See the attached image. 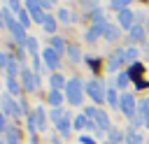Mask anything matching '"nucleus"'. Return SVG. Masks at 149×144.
<instances>
[{
    "label": "nucleus",
    "instance_id": "f257e3e1",
    "mask_svg": "<svg viewBox=\"0 0 149 144\" xmlns=\"http://www.w3.org/2000/svg\"><path fill=\"white\" fill-rule=\"evenodd\" d=\"M65 100L70 102V105H81V100H84V93H86V86L81 84V79H68V86H65Z\"/></svg>",
    "mask_w": 149,
    "mask_h": 144
},
{
    "label": "nucleus",
    "instance_id": "f03ea898",
    "mask_svg": "<svg viewBox=\"0 0 149 144\" xmlns=\"http://www.w3.org/2000/svg\"><path fill=\"white\" fill-rule=\"evenodd\" d=\"M49 116H51L54 125L58 128V132H61L63 137H68V135H70V125H72V121H70V114H68L63 107H54Z\"/></svg>",
    "mask_w": 149,
    "mask_h": 144
},
{
    "label": "nucleus",
    "instance_id": "7ed1b4c3",
    "mask_svg": "<svg viewBox=\"0 0 149 144\" xmlns=\"http://www.w3.org/2000/svg\"><path fill=\"white\" fill-rule=\"evenodd\" d=\"M95 125H98V130L100 132H105V130H109V116L102 111V109H98V107H86V111H84Z\"/></svg>",
    "mask_w": 149,
    "mask_h": 144
},
{
    "label": "nucleus",
    "instance_id": "20e7f679",
    "mask_svg": "<svg viewBox=\"0 0 149 144\" xmlns=\"http://www.w3.org/2000/svg\"><path fill=\"white\" fill-rule=\"evenodd\" d=\"M19 79H21V86H23L26 91H35V88L40 86V74H37L35 70L21 67V72H19Z\"/></svg>",
    "mask_w": 149,
    "mask_h": 144
},
{
    "label": "nucleus",
    "instance_id": "39448f33",
    "mask_svg": "<svg viewBox=\"0 0 149 144\" xmlns=\"http://www.w3.org/2000/svg\"><path fill=\"white\" fill-rule=\"evenodd\" d=\"M0 107H2V111H5V116H19L21 114V105L14 100V95H9V93H2L0 95Z\"/></svg>",
    "mask_w": 149,
    "mask_h": 144
},
{
    "label": "nucleus",
    "instance_id": "423d86ee",
    "mask_svg": "<svg viewBox=\"0 0 149 144\" xmlns=\"http://www.w3.org/2000/svg\"><path fill=\"white\" fill-rule=\"evenodd\" d=\"M23 7L28 9V14H30L33 23H44L47 12H44V7L40 5V0H23Z\"/></svg>",
    "mask_w": 149,
    "mask_h": 144
},
{
    "label": "nucleus",
    "instance_id": "0eeeda50",
    "mask_svg": "<svg viewBox=\"0 0 149 144\" xmlns=\"http://www.w3.org/2000/svg\"><path fill=\"white\" fill-rule=\"evenodd\" d=\"M105 93H107V91L102 88V84H100L98 79H91V81L86 84V95H88L93 102H98V105L105 102Z\"/></svg>",
    "mask_w": 149,
    "mask_h": 144
},
{
    "label": "nucleus",
    "instance_id": "6e6552de",
    "mask_svg": "<svg viewBox=\"0 0 149 144\" xmlns=\"http://www.w3.org/2000/svg\"><path fill=\"white\" fill-rule=\"evenodd\" d=\"M119 109L123 111L126 118H135L137 116V107H135V98L130 93H123L121 95V102H119Z\"/></svg>",
    "mask_w": 149,
    "mask_h": 144
},
{
    "label": "nucleus",
    "instance_id": "1a4fd4ad",
    "mask_svg": "<svg viewBox=\"0 0 149 144\" xmlns=\"http://www.w3.org/2000/svg\"><path fill=\"white\" fill-rule=\"evenodd\" d=\"M123 63H126V49H114V51L107 56V67H109L112 72H116Z\"/></svg>",
    "mask_w": 149,
    "mask_h": 144
},
{
    "label": "nucleus",
    "instance_id": "9d476101",
    "mask_svg": "<svg viewBox=\"0 0 149 144\" xmlns=\"http://www.w3.org/2000/svg\"><path fill=\"white\" fill-rule=\"evenodd\" d=\"M105 28H107V21H95V23H93V26L86 30V37H84V39L93 44L95 39H100V37L105 35Z\"/></svg>",
    "mask_w": 149,
    "mask_h": 144
},
{
    "label": "nucleus",
    "instance_id": "9b49d317",
    "mask_svg": "<svg viewBox=\"0 0 149 144\" xmlns=\"http://www.w3.org/2000/svg\"><path fill=\"white\" fill-rule=\"evenodd\" d=\"M135 19H137V14H135L130 7H128V9H123V12H119V28H123V30H130V28L137 23Z\"/></svg>",
    "mask_w": 149,
    "mask_h": 144
},
{
    "label": "nucleus",
    "instance_id": "f8f14e48",
    "mask_svg": "<svg viewBox=\"0 0 149 144\" xmlns=\"http://www.w3.org/2000/svg\"><path fill=\"white\" fill-rule=\"evenodd\" d=\"M42 58H44V65L49 67V70H58V53L51 49V46H47V49H42V53H40Z\"/></svg>",
    "mask_w": 149,
    "mask_h": 144
},
{
    "label": "nucleus",
    "instance_id": "ddd939ff",
    "mask_svg": "<svg viewBox=\"0 0 149 144\" xmlns=\"http://www.w3.org/2000/svg\"><path fill=\"white\" fill-rule=\"evenodd\" d=\"M142 39H147V28L144 26H140V23H135L130 30H128V42H142Z\"/></svg>",
    "mask_w": 149,
    "mask_h": 144
},
{
    "label": "nucleus",
    "instance_id": "4468645a",
    "mask_svg": "<svg viewBox=\"0 0 149 144\" xmlns=\"http://www.w3.org/2000/svg\"><path fill=\"white\" fill-rule=\"evenodd\" d=\"M49 84H51L54 91H65V86H68V81H65V77H63L61 72H54V74L49 77Z\"/></svg>",
    "mask_w": 149,
    "mask_h": 144
},
{
    "label": "nucleus",
    "instance_id": "2eb2a0df",
    "mask_svg": "<svg viewBox=\"0 0 149 144\" xmlns=\"http://www.w3.org/2000/svg\"><path fill=\"white\" fill-rule=\"evenodd\" d=\"M49 46H51V49H54L58 56H61L63 51H68V46H65V42H63V37H61V35H51V39H49Z\"/></svg>",
    "mask_w": 149,
    "mask_h": 144
},
{
    "label": "nucleus",
    "instance_id": "dca6fc26",
    "mask_svg": "<svg viewBox=\"0 0 149 144\" xmlns=\"http://www.w3.org/2000/svg\"><path fill=\"white\" fill-rule=\"evenodd\" d=\"M105 100H107V105H109V107H119L121 95L116 93V88H114V86H109V88H107V93H105Z\"/></svg>",
    "mask_w": 149,
    "mask_h": 144
},
{
    "label": "nucleus",
    "instance_id": "f3484780",
    "mask_svg": "<svg viewBox=\"0 0 149 144\" xmlns=\"http://www.w3.org/2000/svg\"><path fill=\"white\" fill-rule=\"evenodd\" d=\"M72 125H74V130H88L91 118H88L86 114H77V116H74V121H72Z\"/></svg>",
    "mask_w": 149,
    "mask_h": 144
},
{
    "label": "nucleus",
    "instance_id": "a211bd4d",
    "mask_svg": "<svg viewBox=\"0 0 149 144\" xmlns=\"http://www.w3.org/2000/svg\"><path fill=\"white\" fill-rule=\"evenodd\" d=\"M63 98H65V93L63 91H49V95H47V100H49V105L51 107H61V102H63Z\"/></svg>",
    "mask_w": 149,
    "mask_h": 144
},
{
    "label": "nucleus",
    "instance_id": "6ab92c4d",
    "mask_svg": "<svg viewBox=\"0 0 149 144\" xmlns=\"http://www.w3.org/2000/svg\"><path fill=\"white\" fill-rule=\"evenodd\" d=\"M33 118H35L37 130H44V128H47V116H44V109H42V107H37V109L33 111Z\"/></svg>",
    "mask_w": 149,
    "mask_h": 144
},
{
    "label": "nucleus",
    "instance_id": "aec40b11",
    "mask_svg": "<svg viewBox=\"0 0 149 144\" xmlns=\"http://www.w3.org/2000/svg\"><path fill=\"white\" fill-rule=\"evenodd\" d=\"M5 142L7 144H19V130L14 128V125H7V130H5Z\"/></svg>",
    "mask_w": 149,
    "mask_h": 144
},
{
    "label": "nucleus",
    "instance_id": "412c9836",
    "mask_svg": "<svg viewBox=\"0 0 149 144\" xmlns=\"http://www.w3.org/2000/svg\"><path fill=\"white\" fill-rule=\"evenodd\" d=\"M107 42H116L119 39V26H112V23H107V28H105V35H102Z\"/></svg>",
    "mask_w": 149,
    "mask_h": 144
},
{
    "label": "nucleus",
    "instance_id": "4be33fe9",
    "mask_svg": "<svg viewBox=\"0 0 149 144\" xmlns=\"http://www.w3.org/2000/svg\"><path fill=\"white\" fill-rule=\"evenodd\" d=\"M5 70H7V77H14V79H16V77H19V72H21V67H19L16 58H12V56H9V60H7V67H5Z\"/></svg>",
    "mask_w": 149,
    "mask_h": 144
},
{
    "label": "nucleus",
    "instance_id": "5701e85b",
    "mask_svg": "<svg viewBox=\"0 0 149 144\" xmlns=\"http://www.w3.org/2000/svg\"><path fill=\"white\" fill-rule=\"evenodd\" d=\"M42 28H44L47 33H51V35H56V16H51V14H47V16H44V23H42Z\"/></svg>",
    "mask_w": 149,
    "mask_h": 144
},
{
    "label": "nucleus",
    "instance_id": "b1692460",
    "mask_svg": "<svg viewBox=\"0 0 149 144\" xmlns=\"http://www.w3.org/2000/svg\"><path fill=\"white\" fill-rule=\"evenodd\" d=\"M68 56H70L72 63H79V60H81V49H79L77 44H68Z\"/></svg>",
    "mask_w": 149,
    "mask_h": 144
},
{
    "label": "nucleus",
    "instance_id": "393cba45",
    "mask_svg": "<svg viewBox=\"0 0 149 144\" xmlns=\"http://www.w3.org/2000/svg\"><path fill=\"white\" fill-rule=\"evenodd\" d=\"M123 144H144V139H142V135L137 132V130H128V135H126V142Z\"/></svg>",
    "mask_w": 149,
    "mask_h": 144
},
{
    "label": "nucleus",
    "instance_id": "a878e982",
    "mask_svg": "<svg viewBox=\"0 0 149 144\" xmlns=\"http://www.w3.org/2000/svg\"><path fill=\"white\" fill-rule=\"evenodd\" d=\"M16 19H19V23H21V26H23L26 30H28V26L33 23V19H30V14H28V9H26V7H23V9L19 12V14H16Z\"/></svg>",
    "mask_w": 149,
    "mask_h": 144
},
{
    "label": "nucleus",
    "instance_id": "bb28decb",
    "mask_svg": "<svg viewBox=\"0 0 149 144\" xmlns=\"http://www.w3.org/2000/svg\"><path fill=\"white\" fill-rule=\"evenodd\" d=\"M7 91H9V95H19L21 86H19V81L14 77H7Z\"/></svg>",
    "mask_w": 149,
    "mask_h": 144
},
{
    "label": "nucleus",
    "instance_id": "cd10ccee",
    "mask_svg": "<svg viewBox=\"0 0 149 144\" xmlns=\"http://www.w3.org/2000/svg\"><path fill=\"white\" fill-rule=\"evenodd\" d=\"M107 142H109V144H121V142H126V137L121 135V130H114V128H112V130H109V139H107Z\"/></svg>",
    "mask_w": 149,
    "mask_h": 144
},
{
    "label": "nucleus",
    "instance_id": "c85d7f7f",
    "mask_svg": "<svg viewBox=\"0 0 149 144\" xmlns=\"http://www.w3.org/2000/svg\"><path fill=\"white\" fill-rule=\"evenodd\" d=\"M128 5H130V0H109V7H112V9H116V12L128 9Z\"/></svg>",
    "mask_w": 149,
    "mask_h": 144
},
{
    "label": "nucleus",
    "instance_id": "c756f323",
    "mask_svg": "<svg viewBox=\"0 0 149 144\" xmlns=\"http://www.w3.org/2000/svg\"><path fill=\"white\" fill-rule=\"evenodd\" d=\"M56 16H58V21H63V23H70V21H72V14H70V9H65V7H61Z\"/></svg>",
    "mask_w": 149,
    "mask_h": 144
},
{
    "label": "nucleus",
    "instance_id": "7c9ffc66",
    "mask_svg": "<svg viewBox=\"0 0 149 144\" xmlns=\"http://www.w3.org/2000/svg\"><path fill=\"white\" fill-rule=\"evenodd\" d=\"M26 49L30 51V56H40V53H37V39H35V37H30V35H28V42H26Z\"/></svg>",
    "mask_w": 149,
    "mask_h": 144
},
{
    "label": "nucleus",
    "instance_id": "2f4dec72",
    "mask_svg": "<svg viewBox=\"0 0 149 144\" xmlns=\"http://www.w3.org/2000/svg\"><path fill=\"white\" fill-rule=\"evenodd\" d=\"M128 77H130L128 72H119L116 74V88H126L128 86Z\"/></svg>",
    "mask_w": 149,
    "mask_h": 144
},
{
    "label": "nucleus",
    "instance_id": "473e14b6",
    "mask_svg": "<svg viewBox=\"0 0 149 144\" xmlns=\"http://www.w3.org/2000/svg\"><path fill=\"white\" fill-rule=\"evenodd\" d=\"M137 56H140V53H137V49H135V46H128V49H126V60H128V63H135V60H137Z\"/></svg>",
    "mask_w": 149,
    "mask_h": 144
},
{
    "label": "nucleus",
    "instance_id": "72a5a7b5",
    "mask_svg": "<svg viewBox=\"0 0 149 144\" xmlns=\"http://www.w3.org/2000/svg\"><path fill=\"white\" fill-rule=\"evenodd\" d=\"M5 2H7V7H9V9L14 12V14H19V12L23 9V5H21V0H5Z\"/></svg>",
    "mask_w": 149,
    "mask_h": 144
},
{
    "label": "nucleus",
    "instance_id": "f704fd0d",
    "mask_svg": "<svg viewBox=\"0 0 149 144\" xmlns=\"http://www.w3.org/2000/svg\"><path fill=\"white\" fill-rule=\"evenodd\" d=\"M137 114H140V116H144V114H149V98H144V100H140V105H137Z\"/></svg>",
    "mask_w": 149,
    "mask_h": 144
},
{
    "label": "nucleus",
    "instance_id": "c9c22d12",
    "mask_svg": "<svg viewBox=\"0 0 149 144\" xmlns=\"http://www.w3.org/2000/svg\"><path fill=\"white\" fill-rule=\"evenodd\" d=\"M100 0H84V9H91V12H95V9H100V5H98Z\"/></svg>",
    "mask_w": 149,
    "mask_h": 144
},
{
    "label": "nucleus",
    "instance_id": "e433bc0d",
    "mask_svg": "<svg viewBox=\"0 0 149 144\" xmlns=\"http://www.w3.org/2000/svg\"><path fill=\"white\" fill-rule=\"evenodd\" d=\"M7 60H9V56L0 51V70H5V67H7Z\"/></svg>",
    "mask_w": 149,
    "mask_h": 144
},
{
    "label": "nucleus",
    "instance_id": "4c0bfd02",
    "mask_svg": "<svg viewBox=\"0 0 149 144\" xmlns=\"http://www.w3.org/2000/svg\"><path fill=\"white\" fill-rule=\"evenodd\" d=\"M79 142H81V144H95V139H91V137H86V135H81Z\"/></svg>",
    "mask_w": 149,
    "mask_h": 144
},
{
    "label": "nucleus",
    "instance_id": "58836bf2",
    "mask_svg": "<svg viewBox=\"0 0 149 144\" xmlns=\"http://www.w3.org/2000/svg\"><path fill=\"white\" fill-rule=\"evenodd\" d=\"M40 5H42L44 9H49L51 5H56V0H40Z\"/></svg>",
    "mask_w": 149,
    "mask_h": 144
},
{
    "label": "nucleus",
    "instance_id": "ea45409f",
    "mask_svg": "<svg viewBox=\"0 0 149 144\" xmlns=\"http://www.w3.org/2000/svg\"><path fill=\"white\" fill-rule=\"evenodd\" d=\"M0 26H5V14H2V7H0Z\"/></svg>",
    "mask_w": 149,
    "mask_h": 144
},
{
    "label": "nucleus",
    "instance_id": "a19ab883",
    "mask_svg": "<svg viewBox=\"0 0 149 144\" xmlns=\"http://www.w3.org/2000/svg\"><path fill=\"white\" fill-rule=\"evenodd\" d=\"M142 121H144V125L149 128V114H144V116H142Z\"/></svg>",
    "mask_w": 149,
    "mask_h": 144
},
{
    "label": "nucleus",
    "instance_id": "79ce46f5",
    "mask_svg": "<svg viewBox=\"0 0 149 144\" xmlns=\"http://www.w3.org/2000/svg\"><path fill=\"white\" fill-rule=\"evenodd\" d=\"M51 144H63V142H61L58 137H51Z\"/></svg>",
    "mask_w": 149,
    "mask_h": 144
},
{
    "label": "nucleus",
    "instance_id": "37998d69",
    "mask_svg": "<svg viewBox=\"0 0 149 144\" xmlns=\"http://www.w3.org/2000/svg\"><path fill=\"white\" fill-rule=\"evenodd\" d=\"M30 144H37V137H35V135L30 137Z\"/></svg>",
    "mask_w": 149,
    "mask_h": 144
},
{
    "label": "nucleus",
    "instance_id": "c03bdc74",
    "mask_svg": "<svg viewBox=\"0 0 149 144\" xmlns=\"http://www.w3.org/2000/svg\"><path fill=\"white\" fill-rule=\"evenodd\" d=\"M147 53H149V37H147Z\"/></svg>",
    "mask_w": 149,
    "mask_h": 144
},
{
    "label": "nucleus",
    "instance_id": "a18cd8bd",
    "mask_svg": "<svg viewBox=\"0 0 149 144\" xmlns=\"http://www.w3.org/2000/svg\"><path fill=\"white\" fill-rule=\"evenodd\" d=\"M144 28H147V30H149V21H147V23H144Z\"/></svg>",
    "mask_w": 149,
    "mask_h": 144
}]
</instances>
